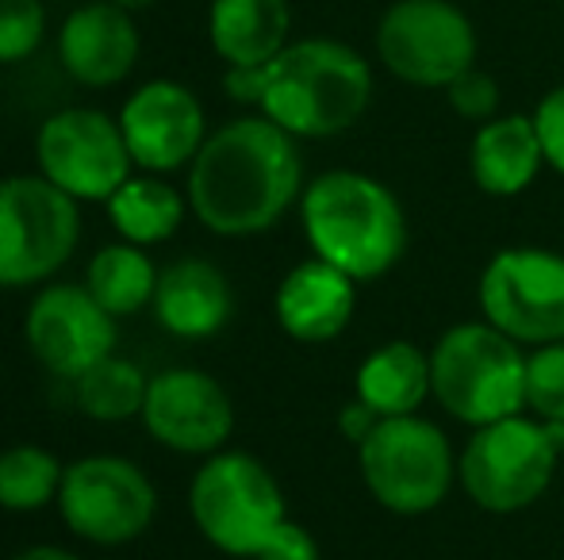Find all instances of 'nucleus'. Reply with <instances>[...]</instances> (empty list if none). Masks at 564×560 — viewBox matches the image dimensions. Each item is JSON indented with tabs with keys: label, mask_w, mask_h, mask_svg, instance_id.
Listing matches in <instances>:
<instances>
[{
	"label": "nucleus",
	"mask_w": 564,
	"mask_h": 560,
	"mask_svg": "<svg viewBox=\"0 0 564 560\" xmlns=\"http://www.w3.org/2000/svg\"><path fill=\"white\" fill-rule=\"evenodd\" d=\"M188 211L219 239H253L289 216L304 196L300 139L265 116H238L216 128L185 177Z\"/></svg>",
	"instance_id": "nucleus-1"
},
{
	"label": "nucleus",
	"mask_w": 564,
	"mask_h": 560,
	"mask_svg": "<svg viewBox=\"0 0 564 560\" xmlns=\"http://www.w3.org/2000/svg\"><path fill=\"white\" fill-rule=\"evenodd\" d=\"M300 227L312 257L349 281H380L408 254V211L384 180L357 169H327L304 185Z\"/></svg>",
	"instance_id": "nucleus-2"
},
{
	"label": "nucleus",
	"mask_w": 564,
	"mask_h": 560,
	"mask_svg": "<svg viewBox=\"0 0 564 560\" xmlns=\"http://www.w3.org/2000/svg\"><path fill=\"white\" fill-rule=\"evenodd\" d=\"M372 66L341 39H292L265 66L258 112L292 139H338L369 112Z\"/></svg>",
	"instance_id": "nucleus-3"
},
{
	"label": "nucleus",
	"mask_w": 564,
	"mask_h": 560,
	"mask_svg": "<svg viewBox=\"0 0 564 560\" xmlns=\"http://www.w3.org/2000/svg\"><path fill=\"white\" fill-rule=\"evenodd\" d=\"M431 388L449 419L488 426L527 411V350L491 322L442 330L431 345Z\"/></svg>",
	"instance_id": "nucleus-4"
},
{
	"label": "nucleus",
	"mask_w": 564,
	"mask_h": 560,
	"mask_svg": "<svg viewBox=\"0 0 564 560\" xmlns=\"http://www.w3.org/2000/svg\"><path fill=\"white\" fill-rule=\"evenodd\" d=\"M561 453L564 426L522 411L468 433L457 453V484L488 515H519L550 492Z\"/></svg>",
	"instance_id": "nucleus-5"
},
{
	"label": "nucleus",
	"mask_w": 564,
	"mask_h": 560,
	"mask_svg": "<svg viewBox=\"0 0 564 560\" xmlns=\"http://www.w3.org/2000/svg\"><path fill=\"white\" fill-rule=\"evenodd\" d=\"M188 515L212 549L238 560H258L269 538L289 523L276 476L246 449H219L204 457L188 484Z\"/></svg>",
	"instance_id": "nucleus-6"
},
{
	"label": "nucleus",
	"mask_w": 564,
	"mask_h": 560,
	"mask_svg": "<svg viewBox=\"0 0 564 560\" xmlns=\"http://www.w3.org/2000/svg\"><path fill=\"white\" fill-rule=\"evenodd\" d=\"M357 472L377 507L400 518L431 515L457 484V453L423 415L380 419L357 446Z\"/></svg>",
	"instance_id": "nucleus-7"
},
{
	"label": "nucleus",
	"mask_w": 564,
	"mask_h": 560,
	"mask_svg": "<svg viewBox=\"0 0 564 560\" xmlns=\"http://www.w3.org/2000/svg\"><path fill=\"white\" fill-rule=\"evenodd\" d=\"M82 246V204L43 173L0 177V288H43Z\"/></svg>",
	"instance_id": "nucleus-8"
},
{
	"label": "nucleus",
	"mask_w": 564,
	"mask_h": 560,
	"mask_svg": "<svg viewBox=\"0 0 564 560\" xmlns=\"http://www.w3.org/2000/svg\"><path fill=\"white\" fill-rule=\"evenodd\" d=\"M58 515L74 538L100 549L131 546L154 526L158 487L142 464L119 453L77 457L62 472Z\"/></svg>",
	"instance_id": "nucleus-9"
},
{
	"label": "nucleus",
	"mask_w": 564,
	"mask_h": 560,
	"mask_svg": "<svg viewBox=\"0 0 564 560\" xmlns=\"http://www.w3.org/2000/svg\"><path fill=\"white\" fill-rule=\"evenodd\" d=\"M476 28L453 0H392L377 23V58L395 81L446 92L476 66Z\"/></svg>",
	"instance_id": "nucleus-10"
},
{
	"label": "nucleus",
	"mask_w": 564,
	"mask_h": 560,
	"mask_svg": "<svg viewBox=\"0 0 564 560\" xmlns=\"http://www.w3.org/2000/svg\"><path fill=\"white\" fill-rule=\"evenodd\" d=\"M476 304L480 319L522 350L564 342V254L545 246L499 250L476 281Z\"/></svg>",
	"instance_id": "nucleus-11"
},
{
	"label": "nucleus",
	"mask_w": 564,
	"mask_h": 560,
	"mask_svg": "<svg viewBox=\"0 0 564 560\" xmlns=\"http://www.w3.org/2000/svg\"><path fill=\"white\" fill-rule=\"evenodd\" d=\"M35 165L77 204H108L134 177L119 120L100 108H62L35 131Z\"/></svg>",
	"instance_id": "nucleus-12"
},
{
	"label": "nucleus",
	"mask_w": 564,
	"mask_h": 560,
	"mask_svg": "<svg viewBox=\"0 0 564 560\" xmlns=\"http://www.w3.org/2000/svg\"><path fill=\"white\" fill-rule=\"evenodd\" d=\"M119 319L89 296L85 284L51 281L35 292L23 315V342L46 373L74 384L116 353Z\"/></svg>",
	"instance_id": "nucleus-13"
},
{
	"label": "nucleus",
	"mask_w": 564,
	"mask_h": 560,
	"mask_svg": "<svg viewBox=\"0 0 564 560\" xmlns=\"http://www.w3.org/2000/svg\"><path fill=\"white\" fill-rule=\"evenodd\" d=\"M116 120L127 150H131L134 169L158 173V177L188 169L212 135L200 97L173 77H154V81L139 85L123 100Z\"/></svg>",
	"instance_id": "nucleus-14"
},
{
	"label": "nucleus",
	"mask_w": 564,
	"mask_h": 560,
	"mask_svg": "<svg viewBox=\"0 0 564 560\" xmlns=\"http://www.w3.org/2000/svg\"><path fill=\"white\" fill-rule=\"evenodd\" d=\"M139 419L158 446L185 457H212L227 449L235 433V404L212 373L173 365L150 376Z\"/></svg>",
	"instance_id": "nucleus-15"
},
{
	"label": "nucleus",
	"mask_w": 564,
	"mask_h": 560,
	"mask_svg": "<svg viewBox=\"0 0 564 560\" xmlns=\"http://www.w3.org/2000/svg\"><path fill=\"white\" fill-rule=\"evenodd\" d=\"M142 54L139 23L108 0L77 4L58 28V62L69 81L85 89H116L134 74Z\"/></svg>",
	"instance_id": "nucleus-16"
},
{
	"label": "nucleus",
	"mask_w": 564,
	"mask_h": 560,
	"mask_svg": "<svg viewBox=\"0 0 564 560\" xmlns=\"http://www.w3.org/2000/svg\"><path fill=\"white\" fill-rule=\"evenodd\" d=\"M357 311V281L335 265L307 257V262L292 265L276 284L273 315L281 330L292 342L304 345H327L335 342L341 330L354 322Z\"/></svg>",
	"instance_id": "nucleus-17"
},
{
	"label": "nucleus",
	"mask_w": 564,
	"mask_h": 560,
	"mask_svg": "<svg viewBox=\"0 0 564 560\" xmlns=\"http://www.w3.org/2000/svg\"><path fill=\"white\" fill-rule=\"evenodd\" d=\"M154 319L181 342H208L235 315V288L208 257H177L162 270L154 292Z\"/></svg>",
	"instance_id": "nucleus-18"
},
{
	"label": "nucleus",
	"mask_w": 564,
	"mask_h": 560,
	"mask_svg": "<svg viewBox=\"0 0 564 560\" xmlns=\"http://www.w3.org/2000/svg\"><path fill=\"white\" fill-rule=\"evenodd\" d=\"M542 169L545 154L534 116L499 112L496 120L480 123L468 142V173L484 196H496V200L522 196Z\"/></svg>",
	"instance_id": "nucleus-19"
},
{
	"label": "nucleus",
	"mask_w": 564,
	"mask_h": 560,
	"mask_svg": "<svg viewBox=\"0 0 564 560\" xmlns=\"http://www.w3.org/2000/svg\"><path fill=\"white\" fill-rule=\"evenodd\" d=\"M208 43L224 66H269L292 43L289 0H212Z\"/></svg>",
	"instance_id": "nucleus-20"
},
{
	"label": "nucleus",
	"mask_w": 564,
	"mask_h": 560,
	"mask_svg": "<svg viewBox=\"0 0 564 560\" xmlns=\"http://www.w3.org/2000/svg\"><path fill=\"white\" fill-rule=\"evenodd\" d=\"M354 399H361L377 419L419 415L426 399H434L431 350H419L408 338H392L365 353L354 376Z\"/></svg>",
	"instance_id": "nucleus-21"
},
{
	"label": "nucleus",
	"mask_w": 564,
	"mask_h": 560,
	"mask_svg": "<svg viewBox=\"0 0 564 560\" xmlns=\"http://www.w3.org/2000/svg\"><path fill=\"white\" fill-rule=\"evenodd\" d=\"M108 223L119 234V242L131 246H162L181 231L188 216V196L177 193L165 177L158 173H134L123 188L105 204Z\"/></svg>",
	"instance_id": "nucleus-22"
},
{
	"label": "nucleus",
	"mask_w": 564,
	"mask_h": 560,
	"mask_svg": "<svg viewBox=\"0 0 564 560\" xmlns=\"http://www.w3.org/2000/svg\"><path fill=\"white\" fill-rule=\"evenodd\" d=\"M158 277H162V270L147 250L116 239L89 257L82 284L112 319H131L154 304Z\"/></svg>",
	"instance_id": "nucleus-23"
},
{
	"label": "nucleus",
	"mask_w": 564,
	"mask_h": 560,
	"mask_svg": "<svg viewBox=\"0 0 564 560\" xmlns=\"http://www.w3.org/2000/svg\"><path fill=\"white\" fill-rule=\"evenodd\" d=\"M150 376L134 365L131 358H105L100 365H93L85 376L74 381V399L77 411L93 422H127L139 419L142 404H147Z\"/></svg>",
	"instance_id": "nucleus-24"
},
{
	"label": "nucleus",
	"mask_w": 564,
	"mask_h": 560,
	"mask_svg": "<svg viewBox=\"0 0 564 560\" xmlns=\"http://www.w3.org/2000/svg\"><path fill=\"white\" fill-rule=\"evenodd\" d=\"M62 472L66 464L43 446H8L0 453V510H12V515H31V510H43L51 503H58Z\"/></svg>",
	"instance_id": "nucleus-25"
},
{
	"label": "nucleus",
	"mask_w": 564,
	"mask_h": 560,
	"mask_svg": "<svg viewBox=\"0 0 564 560\" xmlns=\"http://www.w3.org/2000/svg\"><path fill=\"white\" fill-rule=\"evenodd\" d=\"M527 411L564 426V342L527 350Z\"/></svg>",
	"instance_id": "nucleus-26"
},
{
	"label": "nucleus",
	"mask_w": 564,
	"mask_h": 560,
	"mask_svg": "<svg viewBox=\"0 0 564 560\" xmlns=\"http://www.w3.org/2000/svg\"><path fill=\"white\" fill-rule=\"evenodd\" d=\"M46 4L43 0H0V66H20L43 46Z\"/></svg>",
	"instance_id": "nucleus-27"
},
{
	"label": "nucleus",
	"mask_w": 564,
	"mask_h": 560,
	"mask_svg": "<svg viewBox=\"0 0 564 560\" xmlns=\"http://www.w3.org/2000/svg\"><path fill=\"white\" fill-rule=\"evenodd\" d=\"M446 100L460 120H468V123L480 128V123H488L499 116V81L491 74H484L480 66H473L449 85Z\"/></svg>",
	"instance_id": "nucleus-28"
},
{
	"label": "nucleus",
	"mask_w": 564,
	"mask_h": 560,
	"mask_svg": "<svg viewBox=\"0 0 564 560\" xmlns=\"http://www.w3.org/2000/svg\"><path fill=\"white\" fill-rule=\"evenodd\" d=\"M534 128L542 139L545 169L561 173L564 177V85L550 89L534 108Z\"/></svg>",
	"instance_id": "nucleus-29"
},
{
	"label": "nucleus",
	"mask_w": 564,
	"mask_h": 560,
	"mask_svg": "<svg viewBox=\"0 0 564 560\" xmlns=\"http://www.w3.org/2000/svg\"><path fill=\"white\" fill-rule=\"evenodd\" d=\"M258 560H323V557H319V541H315V534L307 530V526H300L289 518V523L269 538V546L261 549Z\"/></svg>",
	"instance_id": "nucleus-30"
},
{
	"label": "nucleus",
	"mask_w": 564,
	"mask_h": 560,
	"mask_svg": "<svg viewBox=\"0 0 564 560\" xmlns=\"http://www.w3.org/2000/svg\"><path fill=\"white\" fill-rule=\"evenodd\" d=\"M227 100L242 108H261V92H265V66H227L224 74Z\"/></svg>",
	"instance_id": "nucleus-31"
},
{
	"label": "nucleus",
	"mask_w": 564,
	"mask_h": 560,
	"mask_svg": "<svg viewBox=\"0 0 564 560\" xmlns=\"http://www.w3.org/2000/svg\"><path fill=\"white\" fill-rule=\"evenodd\" d=\"M377 422H380V419L369 411V407L361 404V399H349V404L338 411V430H341V438L354 441V446H361V441L369 438L372 426H377Z\"/></svg>",
	"instance_id": "nucleus-32"
},
{
	"label": "nucleus",
	"mask_w": 564,
	"mask_h": 560,
	"mask_svg": "<svg viewBox=\"0 0 564 560\" xmlns=\"http://www.w3.org/2000/svg\"><path fill=\"white\" fill-rule=\"evenodd\" d=\"M12 560H85V557H77L74 549H66V546H28Z\"/></svg>",
	"instance_id": "nucleus-33"
},
{
	"label": "nucleus",
	"mask_w": 564,
	"mask_h": 560,
	"mask_svg": "<svg viewBox=\"0 0 564 560\" xmlns=\"http://www.w3.org/2000/svg\"><path fill=\"white\" fill-rule=\"evenodd\" d=\"M108 4H119V8H127V12H139V8H150V4H158V0H108Z\"/></svg>",
	"instance_id": "nucleus-34"
},
{
	"label": "nucleus",
	"mask_w": 564,
	"mask_h": 560,
	"mask_svg": "<svg viewBox=\"0 0 564 560\" xmlns=\"http://www.w3.org/2000/svg\"><path fill=\"white\" fill-rule=\"evenodd\" d=\"M561 4H564V0H561Z\"/></svg>",
	"instance_id": "nucleus-35"
}]
</instances>
